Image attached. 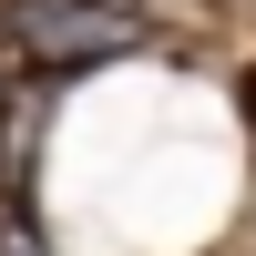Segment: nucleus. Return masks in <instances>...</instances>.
Returning a JSON list of instances; mask_svg holds the SVG:
<instances>
[{
  "label": "nucleus",
  "mask_w": 256,
  "mask_h": 256,
  "mask_svg": "<svg viewBox=\"0 0 256 256\" xmlns=\"http://www.w3.org/2000/svg\"><path fill=\"white\" fill-rule=\"evenodd\" d=\"M246 123H256V72H246Z\"/></svg>",
  "instance_id": "obj_3"
},
{
  "label": "nucleus",
  "mask_w": 256,
  "mask_h": 256,
  "mask_svg": "<svg viewBox=\"0 0 256 256\" xmlns=\"http://www.w3.org/2000/svg\"><path fill=\"white\" fill-rule=\"evenodd\" d=\"M0 134H10V92H0Z\"/></svg>",
  "instance_id": "obj_4"
},
{
  "label": "nucleus",
  "mask_w": 256,
  "mask_h": 256,
  "mask_svg": "<svg viewBox=\"0 0 256 256\" xmlns=\"http://www.w3.org/2000/svg\"><path fill=\"white\" fill-rule=\"evenodd\" d=\"M0 41L31 72H92V62L144 52V10L134 0H0Z\"/></svg>",
  "instance_id": "obj_1"
},
{
  "label": "nucleus",
  "mask_w": 256,
  "mask_h": 256,
  "mask_svg": "<svg viewBox=\"0 0 256 256\" xmlns=\"http://www.w3.org/2000/svg\"><path fill=\"white\" fill-rule=\"evenodd\" d=\"M0 256H52V246H41V236H31V226H20V216H10V226H0Z\"/></svg>",
  "instance_id": "obj_2"
}]
</instances>
